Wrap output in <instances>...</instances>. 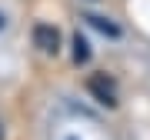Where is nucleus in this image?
<instances>
[{
	"mask_svg": "<svg viewBox=\"0 0 150 140\" xmlns=\"http://www.w3.org/2000/svg\"><path fill=\"white\" fill-rule=\"evenodd\" d=\"M0 30H4V13H0Z\"/></svg>",
	"mask_w": 150,
	"mask_h": 140,
	"instance_id": "5",
	"label": "nucleus"
},
{
	"mask_svg": "<svg viewBox=\"0 0 150 140\" xmlns=\"http://www.w3.org/2000/svg\"><path fill=\"white\" fill-rule=\"evenodd\" d=\"M83 20H90L93 27L100 30V33H107V37H120V27H117V23H110L107 17H97V13H87Z\"/></svg>",
	"mask_w": 150,
	"mask_h": 140,
	"instance_id": "3",
	"label": "nucleus"
},
{
	"mask_svg": "<svg viewBox=\"0 0 150 140\" xmlns=\"http://www.w3.org/2000/svg\"><path fill=\"white\" fill-rule=\"evenodd\" d=\"M0 140H4V127H0Z\"/></svg>",
	"mask_w": 150,
	"mask_h": 140,
	"instance_id": "6",
	"label": "nucleus"
},
{
	"mask_svg": "<svg viewBox=\"0 0 150 140\" xmlns=\"http://www.w3.org/2000/svg\"><path fill=\"white\" fill-rule=\"evenodd\" d=\"M87 90L97 97V103H103V107H117V83H113L107 74H93L90 80H87Z\"/></svg>",
	"mask_w": 150,
	"mask_h": 140,
	"instance_id": "1",
	"label": "nucleus"
},
{
	"mask_svg": "<svg viewBox=\"0 0 150 140\" xmlns=\"http://www.w3.org/2000/svg\"><path fill=\"white\" fill-rule=\"evenodd\" d=\"M74 60L77 64H87V60H90V47H87V40L80 37V33L74 37Z\"/></svg>",
	"mask_w": 150,
	"mask_h": 140,
	"instance_id": "4",
	"label": "nucleus"
},
{
	"mask_svg": "<svg viewBox=\"0 0 150 140\" xmlns=\"http://www.w3.org/2000/svg\"><path fill=\"white\" fill-rule=\"evenodd\" d=\"M33 43H37L43 54H57L60 50V30L50 27V23H37L33 27Z\"/></svg>",
	"mask_w": 150,
	"mask_h": 140,
	"instance_id": "2",
	"label": "nucleus"
}]
</instances>
